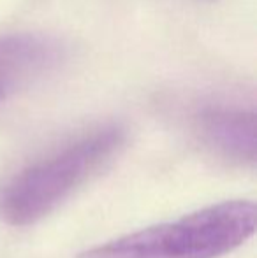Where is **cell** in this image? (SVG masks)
I'll use <instances>...</instances> for the list:
<instances>
[{
	"label": "cell",
	"mask_w": 257,
	"mask_h": 258,
	"mask_svg": "<svg viewBox=\"0 0 257 258\" xmlns=\"http://www.w3.org/2000/svg\"><path fill=\"white\" fill-rule=\"evenodd\" d=\"M124 144L125 130L108 125L35 160L0 188V218L13 227L42 220L102 170Z\"/></svg>",
	"instance_id": "cell-1"
},
{
	"label": "cell",
	"mask_w": 257,
	"mask_h": 258,
	"mask_svg": "<svg viewBox=\"0 0 257 258\" xmlns=\"http://www.w3.org/2000/svg\"><path fill=\"white\" fill-rule=\"evenodd\" d=\"M254 202L231 201L95 246L78 258H220L255 232Z\"/></svg>",
	"instance_id": "cell-2"
},
{
	"label": "cell",
	"mask_w": 257,
	"mask_h": 258,
	"mask_svg": "<svg viewBox=\"0 0 257 258\" xmlns=\"http://www.w3.org/2000/svg\"><path fill=\"white\" fill-rule=\"evenodd\" d=\"M197 130L208 148L238 163H255V114L240 107L215 105L197 116Z\"/></svg>",
	"instance_id": "cell-3"
},
{
	"label": "cell",
	"mask_w": 257,
	"mask_h": 258,
	"mask_svg": "<svg viewBox=\"0 0 257 258\" xmlns=\"http://www.w3.org/2000/svg\"><path fill=\"white\" fill-rule=\"evenodd\" d=\"M62 58V44L46 35L16 34L0 37V81L16 83L46 74Z\"/></svg>",
	"instance_id": "cell-4"
}]
</instances>
